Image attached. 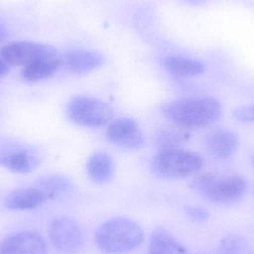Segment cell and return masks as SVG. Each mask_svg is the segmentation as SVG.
<instances>
[{
    "label": "cell",
    "instance_id": "7c38bea8",
    "mask_svg": "<svg viewBox=\"0 0 254 254\" xmlns=\"http://www.w3.org/2000/svg\"><path fill=\"white\" fill-rule=\"evenodd\" d=\"M67 69L77 74H87L105 62L104 55L95 51L77 49L70 51L64 59Z\"/></svg>",
    "mask_w": 254,
    "mask_h": 254
},
{
    "label": "cell",
    "instance_id": "603a6c76",
    "mask_svg": "<svg viewBox=\"0 0 254 254\" xmlns=\"http://www.w3.org/2000/svg\"><path fill=\"white\" fill-rule=\"evenodd\" d=\"M7 30L1 24H0V43H3L7 39Z\"/></svg>",
    "mask_w": 254,
    "mask_h": 254
},
{
    "label": "cell",
    "instance_id": "9c48e42d",
    "mask_svg": "<svg viewBox=\"0 0 254 254\" xmlns=\"http://www.w3.org/2000/svg\"><path fill=\"white\" fill-rule=\"evenodd\" d=\"M46 251L44 238L36 231L12 234L0 244V254H46Z\"/></svg>",
    "mask_w": 254,
    "mask_h": 254
},
{
    "label": "cell",
    "instance_id": "ac0fdd59",
    "mask_svg": "<svg viewBox=\"0 0 254 254\" xmlns=\"http://www.w3.org/2000/svg\"><path fill=\"white\" fill-rule=\"evenodd\" d=\"M37 187L46 193L49 200L55 199L73 189L72 182L61 175L45 176L39 180Z\"/></svg>",
    "mask_w": 254,
    "mask_h": 254
},
{
    "label": "cell",
    "instance_id": "9a60e30c",
    "mask_svg": "<svg viewBox=\"0 0 254 254\" xmlns=\"http://www.w3.org/2000/svg\"><path fill=\"white\" fill-rule=\"evenodd\" d=\"M161 63L168 72L178 77H195L205 71V66L202 63L181 55L164 57Z\"/></svg>",
    "mask_w": 254,
    "mask_h": 254
},
{
    "label": "cell",
    "instance_id": "30bf717a",
    "mask_svg": "<svg viewBox=\"0 0 254 254\" xmlns=\"http://www.w3.org/2000/svg\"><path fill=\"white\" fill-rule=\"evenodd\" d=\"M47 195L37 187L16 188L4 198L6 208L10 210H28L37 208L48 201Z\"/></svg>",
    "mask_w": 254,
    "mask_h": 254
},
{
    "label": "cell",
    "instance_id": "277c9868",
    "mask_svg": "<svg viewBox=\"0 0 254 254\" xmlns=\"http://www.w3.org/2000/svg\"><path fill=\"white\" fill-rule=\"evenodd\" d=\"M192 188L211 202L231 204L240 201L247 191V183L239 175H218L206 173L194 179Z\"/></svg>",
    "mask_w": 254,
    "mask_h": 254
},
{
    "label": "cell",
    "instance_id": "ffe728a7",
    "mask_svg": "<svg viewBox=\"0 0 254 254\" xmlns=\"http://www.w3.org/2000/svg\"><path fill=\"white\" fill-rule=\"evenodd\" d=\"M236 120L244 123H254V104L242 106L234 111Z\"/></svg>",
    "mask_w": 254,
    "mask_h": 254
},
{
    "label": "cell",
    "instance_id": "2e32d148",
    "mask_svg": "<svg viewBox=\"0 0 254 254\" xmlns=\"http://www.w3.org/2000/svg\"><path fill=\"white\" fill-rule=\"evenodd\" d=\"M86 170L92 182L98 185H104L110 182L114 175V161L106 152H97L89 158L86 164Z\"/></svg>",
    "mask_w": 254,
    "mask_h": 254
},
{
    "label": "cell",
    "instance_id": "6da1fadb",
    "mask_svg": "<svg viewBox=\"0 0 254 254\" xmlns=\"http://www.w3.org/2000/svg\"><path fill=\"white\" fill-rule=\"evenodd\" d=\"M162 113L173 125L194 129L216 123L222 116V107L213 98H185L165 104Z\"/></svg>",
    "mask_w": 254,
    "mask_h": 254
},
{
    "label": "cell",
    "instance_id": "3957f363",
    "mask_svg": "<svg viewBox=\"0 0 254 254\" xmlns=\"http://www.w3.org/2000/svg\"><path fill=\"white\" fill-rule=\"evenodd\" d=\"M203 164L202 157L193 151L164 148L154 156L152 170L161 179H185L199 171Z\"/></svg>",
    "mask_w": 254,
    "mask_h": 254
},
{
    "label": "cell",
    "instance_id": "44dd1931",
    "mask_svg": "<svg viewBox=\"0 0 254 254\" xmlns=\"http://www.w3.org/2000/svg\"><path fill=\"white\" fill-rule=\"evenodd\" d=\"M185 210L189 217L196 222H204L210 217L208 212L202 207L189 206Z\"/></svg>",
    "mask_w": 254,
    "mask_h": 254
},
{
    "label": "cell",
    "instance_id": "d6986e66",
    "mask_svg": "<svg viewBox=\"0 0 254 254\" xmlns=\"http://www.w3.org/2000/svg\"><path fill=\"white\" fill-rule=\"evenodd\" d=\"M217 254H254V249L247 239L237 234H231L220 242Z\"/></svg>",
    "mask_w": 254,
    "mask_h": 254
},
{
    "label": "cell",
    "instance_id": "4fadbf2b",
    "mask_svg": "<svg viewBox=\"0 0 254 254\" xmlns=\"http://www.w3.org/2000/svg\"><path fill=\"white\" fill-rule=\"evenodd\" d=\"M62 61L59 52H55L31 65L24 67L21 76L28 83H37L47 80L58 71Z\"/></svg>",
    "mask_w": 254,
    "mask_h": 254
},
{
    "label": "cell",
    "instance_id": "8992f818",
    "mask_svg": "<svg viewBox=\"0 0 254 254\" xmlns=\"http://www.w3.org/2000/svg\"><path fill=\"white\" fill-rule=\"evenodd\" d=\"M49 238L55 249L61 254L77 253L83 243V232L78 224L65 217L55 219L51 223Z\"/></svg>",
    "mask_w": 254,
    "mask_h": 254
},
{
    "label": "cell",
    "instance_id": "cb8c5ba5",
    "mask_svg": "<svg viewBox=\"0 0 254 254\" xmlns=\"http://www.w3.org/2000/svg\"><path fill=\"white\" fill-rule=\"evenodd\" d=\"M252 162H253V164L254 165V156L253 157V160H252Z\"/></svg>",
    "mask_w": 254,
    "mask_h": 254
},
{
    "label": "cell",
    "instance_id": "e0dca14e",
    "mask_svg": "<svg viewBox=\"0 0 254 254\" xmlns=\"http://www.w3.org/2000/svg\"><path fill=\"white\" fill-rule=\"evenodd\" d=\"M149 254H188V252L170 232L158 227L151 235Z\"/></svg>",
    "mask_w": 254,
    "mask_h": 254
},
{
    "label": "cell",
    "instance_id": "8fae6325",
    "mask_svg": "<svg viewBox=\"0 0 254 254\" xmlns=\"http://www.w3.org/2000/svg\"><path fill=\"white\" fill-rule=\"evenodd\" d=\"M39 164V157L28 149L14 148L0 152V165L13 173L28 174Z\"/></svg>",
    "mask_w": 254,
    "mask_h": 254
},
{
    "label": "cell",
    "instance_id": "ba28073f",
    "mask_svg": "<svg viewBox=\"0 0 254 254\" xmlns=\"http://www.w3.org/2000/svg\"><path fill=\"white\" fill-rule=\"evenodd\" d=\"M105 136L110 143L126 149L138 150L145 144L144 136L140 127L128 118L112 121L106 130Z\"/></svg>",
    "mask_w": 254,
    "mask_h": 254
},
{
    "label": "cell",
    "instance_id": "5b68a950",
    "mask_svg": "<svg viewBox=\"0 0 254 254\" xmlns=\"http://www.w3.org/2000/svg\"><path fill=\"white\" fill-rule=\"evenodd\" d=\"M68 119L77 126L100 128L109 125L114 117V110L107 103L93 97L79 95L67 104Z\"/></svg>",
    "mask_w": 254,
    "mask_h": 254
},
{
    "label": "cell",
    "instance_id": "7a4b0ae2",
    "mask_svg": "<svg viewBox=\"0 0 254 254\" xmlns=\"http://www.w3.org/2000/svg\"><path fill=\"white\" fill-rule=\"evenodd\" d=\"M144 239L143 228L137 222L125 217L109 219L95 234V243L107 254L127 253L138 247Z\"/></svg>",
    "mask_w": 254,
    "mask_h": 254
},
{
    "label": "cell",
    "instance_id": "5bb4252c",
    "mask_svg": "<svg viewBox=\"0 0 254 254\" xmlns=\"http://www.w3.org/2000/svg\"><path fill=\"white\" fill-rule=\"evenodd\" d=\"M239 145V138L234 131L220 129L207 136L206 146L210 153L221 159L232 156Z\"/></svg>",
    "mask_w": 254,
    "mask_h": 254
},
{
    "label": "cell",
    "instance_id": "52a82bcc",
    "mask_svg": "<svg viewBox=\"0 0 254 254\" xmlns=\"http://www.w3.org/2000/svg\"><path fill=\"white\" fill-rule=\"evenodd\" d=\"M56 52L58 50L49 45L31 41H19L3 47L1 56L9 65L25 67Z\"/></svg>",
    "mask_w": 254,
    "mask_h": 254
},
{
    "label": "cell",
    "instance_id": "7402d4cb",
    "mask_svg": "<svg viewBox=\"0 0 254 254\" xmlns=\"http://www.w3.org/2000/svg\"><path fill=\"white\" fill-rule=\"evenodd\" d=\"M9 71V64L3 59L2 57H0V77L6 75Z\"/></svg>",
    "mask_w": 254,
    "mask_h": 254
}]
</instances>
